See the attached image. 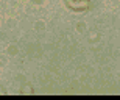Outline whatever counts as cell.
Returning a JSON list of instances; mask_svg holds the SVG:
<instances>
[{
	"label": "cell",
	"instance_id": "1",
	"mask_svg": "<svg viewBox=\"0 0 120 100\" xmlns=\"http://www.w3.org/2000/svg\"><path fill=\"white\" fill-rule=\"evenodd\" d=\"M66 3L69 8L75 9V11H84L89 8L90 0H66Z\"/></svg>",
	"mask_w": 120,
	"mask_h": 100
}]
</instances>
